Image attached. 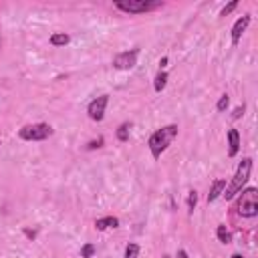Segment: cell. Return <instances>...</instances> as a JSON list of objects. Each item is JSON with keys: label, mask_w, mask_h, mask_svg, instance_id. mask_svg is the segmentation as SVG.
I'll return each mask as SVG.
<instances>
[{"label": "cell", "mask_w": 258, "mask_h": 258, "mask_svg": "<svg viewBox=\"0 0 258 258\" xmlns=\"http://www.w3.org/2000/svg\"><path fill=\"white\" fill-rule=\"evenodd\" d=\"M165 65H168V57H163V59L159 61V71H161V69H163Z\"/></svg>", "instance_id": "cell-24"}, {"label": "cell", "mask_w": 258, "mask_h": 258, "mask_svg": "<svg viewBox=\"0 0 258 258\" xmlns=\"http://www.w3.org/2000/svg\"><path fill=\"white\" fill-rule=\"evenodd\" d=\"M244 109H246L244 105H240V107H236V109H234V113H232V119H240V117L244 115Z\"/></svg>", "instance_id": "cell-22"}, {"label": "cell", "mask_w": 258, "mask_h": 258, "mask_svg": "<svg viewBox=\"0 0 258 258\" xmlns=\"http://www.w3.org/2000/svg\"><path fill=\"white\" fill-rule=\"evenodd\" d=\"M230 258H244V256H242V254H232Z\"/></svg>", "instance_id": "cell-26"}, {"label": "cell", "mask_w": 258, "mask_h": 258, "mask_svg": "<svg viewBox=\"0 0 258 258\" xmlns=\"http://www.w3.org/2000/svg\"><path fill=\"white\" fill-rule=\"evenodd\" d=\"M131 127H133L131 121L121 123L119 129H117V139H119V141H127V139H129V131H131Z\"/></svg>", "instance_id": "cell-15"}, {"label": "cell", "mask_w": 258, "mask_h": 258, "mask_svg": "<svg viewBox=\"0 0 258 258\" xmlns=\"http://www.w3.org/2000/svg\"><path fill=\"white\" fill-rule=\"evenodd\" d=\"M238 6V0H234V2H230V4H226L222 10H220V16H226V14H230L234 8Z\"/></svg>", "instance_id": "cell-20"}, {"label": "cell", "mask_w": 258, "mask_h": 258, "mask_svg": "<svg viewBox=\"0 0 258 258\" xmlns=\"http://www.w3.org/2000/svg\"><path fill=\"white\" fill-rule=\"evenodd\" d=\"M168 79H170V75L165 71H159L157 75H155V79H154V89H155V93H161V91L165 89V85H168Z\"/></svg>", "instance_id": "cell-12"}, {"label": "cell", "mask_w": 258, "mask_h": 258, "mask_svg": "<svg viewBox=\"0 0 258 258\" xmlns=\"http://www.w3.org/2000/svg\"><path fill=\"white\" fill-rule=\"evenodd\" d=\"M176 135H178V125L176 123L163 125V127L155 129V131L150 135V139H147V147H150V152H152V157L159 159L161 154L170 147V143L174 141Z\"/></svg>", "instance_id": "cell-1"}, {"label": "cell", "mask_w": 258, "mask_h": 258, "mask_svg": "<svg viewBox=\"0 0 258 258\" xmlns=\"http://www.w3.org/2000/svg\"><path fill=\"white\" fill-rule=\"evenodd\" d=\"M196 208H198V192L190 190V194H188V214L192 216L196 212Z\"/></svg>", "instance_id": "cell-16"}, {"label": "cell", "mask_w": 258, "mask_h": 258, "mask_svg": "<svg viewBox=\"0 0 258 258\" xmlns=\"http://www.w3.org/2000/svg\"><path fill=\"white\" fill-rule=\"evenodd\" d=\"M250 172H252V159H250V157H244V159L240 161V165H238V170H236L232 181L226 183V190H224L222 196H224L226 200H232L236 194H240V192L244 190V186L248 183V180H250Z\"/></svg>", "instance_id": "cell-2"}, {"label": "cell", "mask_w": 258, "mask_h": 258, "mask_svg": "<svg viewBox=\"0 0 258 258\" xmlns=\"http://www.w3.org/2000/svg\"><path fill=\"white\" fill-rule=\"evenodd\" d=\"M161 6H163L161 0H117L115 2V8L127 14H145Z\"/></svg>", "instance_id": "cell-3"}, {"label": "cell", "mask_w": 258, "mask_h": 258, "mask_svg": "<svg viewBox=\"0 0 258 258\" xmlns=\"http://www.w3.org/2000/svg\"><path fill=\"white\" fill-rule=\"evenodd\" d=\"M228 103H230V97H228V95L224 93L222 97L218 99V103H216V109H218L220 113H222V111H226V109H228Z\"/></svg>", "instance_id": "cell-18"}, {"label": "cell", "mask_w": 258, "mask_h": 258, "mask_svg": "<svg viewBox=\"0 0 258 258\" xmlns=\"http://www.w3.org/2000/svg\"><path fill=\"white\" fill-rule=\"evenodd\" d=\"M0 45H2V43H0Z\"/></svg>", "instance_id": "cell-27"}, {"label": "cell", "mask_w": 258, "mask_h": 258, "mask_svg": "<svg viewBox=\"0 0 258 258\" xmlns=\"http://www.w3.org/2000/svg\"><path fill=\"white\" fill-rule=\"evenodd\" d=\"M238 214L242 218H254L258 214V190L256 188H244L238 200Z\"/></svg>", "instance_id": "cell-5"}, {"label": "cell", "mask_w": 258, "mask_h": 258, "mask_svg": "<svg viewBox=\"0 0 258 258\" xmlns=\"http://www.w3.org/2000/svg\"><path fill=\"white\" fill-rule=\"evenodd\" d=\"M49 43H51L52 47H65V45H69V43H71V36H69V34H65V32H54V34H51Z\"/></svg>", "instance_id": "cell-13"}, {"label": "cell", "mask_w": 258, "mask_h": 258, "mask_svg": "<svg viewBox=\"0 0 258 258\" xmlns=\"http://www.w3.org/2000/svg\"><path fill=\"white\" fill-rule=\"evenodd\" d=\"M248 25H250V14H242V16L234 23V26H232V30H230V39H232V45H234V47L240 43V39H242V34L246 32Z\"/></svg>", "instance_id": "cell-8"}, {"label": "cell", "mask_w": 258, "mask_h": 258, "mask_svg": "<svg viewBox=\"0 0 258 258\" xmlns=\"http://www.w3.org/2000/svg\"><path fill=\"white\" fill-rule=\"evenodd\" d=\"M238 152H240V133L238 129H228V155L230 157H236Z\"/></svg>", "instance_id": "cell-9"}, {"label": "cell", "mask_w": 258, "mask_h": 258, "mask_svg": "<svg viewBox=\"0 0 258 258\" xmlns=\"http://www.w3.org/2000/svg\"><path fill=\"white\" fill-rule=\"evenodd\" d=\"M119 226V218L115 216H105V218H97L95 220V228L97 230H109V228H117Z\"/></svg>", "instance_id": "cell-11"}, {"label": "cell", "mask_w": 258, "mask_h": 258, "mask_svg": "<svg viewBox=\"0 0 258 258\" xmlns=\"http://www.w3.org/2000/svg\"><path fill=\"white\" fill-rule=\"evenodd\" d=\"M226 190V180L224 178H218L212 181V188H210V194H208V204H212V202H216L220 196L224 194Z\"/></svg>", "instance_id": "cell-10"}, {"label": "cell", "mask_w": 258, "mask_h": 258, "mask_svg": "<svg viewBox=\"0 0 258 258\" xmlns=\"http://www.w3.org/2000/svg\"><path fill=\"white\" fill-rule=\"evenodd\" d=\"M178 258H190V254L181 248V250H178Z\"/></svg>", "instance_id": "cell-23"}, {"label": "cell", "mask_w": 258, "mask_h": 258, "mask_svg": "<svg viewBox=\"0 0 258 258\" xmlns=\"http://www.w3.org/2000/svg\"><path fill=\"white\" fill-rule=\"evenodd\" d=\"M25 234H26L28 238H34V236H36V234H34V232H30V230H25Z\"/></svg>", "instance_id": "cell-25"}, {"label": "cell", "mask_w": 258, "mask_h": 258, "mask_svg": "<svg viewBox=\"0 0 258 258\" xmlns=\"http://www.w3.org/2000/svg\"><path fill=\"white\" fill-rule=\"evenodd\" d=\"M137 57H139V49H131V51H123L113 57V67L117 71H129L137 65Z\"/></svg>", "instance_id": "cell-7"}, {"label": "cell", "mask_w": 258, "mask_h": 258, "mask_svg": "<svg viewBox=\"0 0 258 258\" xmlns=\"http://www.w3.org/2000/svg\"><path fill=\"white\" fill-rule=\"evenodd\" d=\"M137 256H139V244L129 242L125 246V258H137Z\"/></svg>", "instance_id": "cell-17"}, {"label": "cell", "mask_w": 258, "mask_h": 258, "mask_svg": "<svg viewBox=\"0 0 258 258\" xmlns=\"http://www.w3.org/2000/svg\"><path fill=\"white\" fill-rule=\"evenodd\" d=\"M93 254H95V246L93 244H85L81 248V258H91Z\"/></svg>", "instance_id": "cell-19"}, {"label": "cell", "mask_w": 258, "mask_h": 258, "mask_svg": "<svg viewBox=\"0 0 258 258\" xmlns=\"http://www.w3.org/2000/svg\"><path fill=\"white\" fill-rule=\"evenodd\" d=\"M54 133V129L49 123H30L18 129V137L23 141H45Z\"/></svg>", "instance_id": "cell-4"}, {"label": "cell", "mask_w": 258, "mask_h": 258, "mask_svg": "<svg viewBox=\"0 0 258 258\" xmlns=\"http://www.w3.org/2000/svg\"><path fill=\"white\" fill-rule=\"evenodd\" d=\"M216 236H218V240L222 242V244H230V242H232V234H230V230H228L224 224H218Z\"/></svg>", "instance_id": "cell-14"}, {"label": "cell", "mask_w": 258, "mask_h": 258, "mask_svg": "<svg viewBox=\"0 0 258 258\" xmlns=\"http://www.w3.org/2000/svg\"><path fill=\"white\" fill-rule=\"evenodd\" d=\"M103 141H105L103 137H97V139H93V141H89V143H87V150H97V147L103 145Z\"/></svg>", "instance_id": "cell-21"}, {"label": "cell", "mask_w": 258, "mask_h": 258, "mask_svg": "<svg viewBox=\"0 0 258 258\" xmlns=\"http://www.w3.org/2000/svg\"><path fill=\"white\" fill-rule=\"evenodd\" d=\"M107 105H109V95H99L93 101L89 103L87 107V115L91 121H103L105 119V111H107Z\"/></svg>", "instance_id": "cell-6"}]
</instances>
